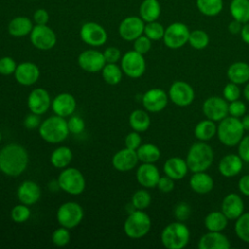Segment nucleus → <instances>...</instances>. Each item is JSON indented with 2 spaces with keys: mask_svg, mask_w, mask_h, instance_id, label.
I'll use <instances>...</instances> for the list:
<instances>
[{
  "mask_svg": "<svg viewBox=\"0 0 249 249\" xmlns=\"http://www.w3.org/2000/svg\"><path fill=\"white\" fill-rule=\"evenodd\" d=\"M191 215V207L188 203L186 202H179L175 208H174V216L175 218L180 221L183 222L185 220H187Z\"/></svg>",
  "mask_w": 249,
  "mask_h": 249,
  "instance_id": "obj_51",
  "label": "nucleus"
},
{
  "mask_svg": "<svg viewBox=\"0 0 249 249\" xmlns=\"http://www.w3.org/2000/svg\"><path fill=\"white\" fill-rule=\"evenodd\" d=\"M69 229L65 227L57 228L52 234V241L53 243L57 247L65 246L70 241V232L68 231Z\"/></svg>",
  "mask_w": 249,
  "mask_h": 249,
  "instance_id": "obj_45",
  "label": "nucleus"
},
{
  "mask_svg": "<svg viewBox=\"0 0 249 249\" xmlns=\"http://www.w3.org/2000/svg\"><path fill=\"white\" fill-rule=\"evenodd\" d=\"M217 133V125L214 121L209 119L202 120L196 124L194 129V134L199 141H208Z\"/></svg>",
  "mask_w": 249,
  "mask_h": 249,
  "instance_id": "obj_34",
  "label": "nucleus"
},
{
  "mask_svg": "<svg viewBox=\"0 0 249 249\" xmlns=\"http://www.w3.org/2000/svg\"><path fill=\"white\" fill-rule=\"evenodd\" d=\"M214 160V152L210 145L204 141L194 143L187 154L186 162L190 171H206Z\"/></svg>",
  "mask_w": 249,
  "mask_h": 249,
  "instance_id": "obj_2",
  "label": "nucleus"
},
{
  "mask_svg": "<svg viewBox=\"0 0 249 249\" xmlns=\"http://www.w3.org/2000/svg\"><path fill=\"white\" fill-rule=\"evenodd\" d=\"M221 211L229 220H236L244 213V202L241 196L235 193L227 195L222 200Z\"/></svg>",
  "mask_w": 249,
  "mask_h": 249,
  "instance_id": "obj_22",
  "label": "nucleus"
},
{
  "mask_svg": "<svg viewBox=\"0 0 249 249\" xmlns=\"http://www.w3.org/2000/svg\"><path fill=\"white\" fill-rule=\"evenodd\" d=\"M103 80L111 86L118 85L123 77V70L116 63H106L101 70Z\"/></svg>",
  "mask_w": 249,
  "mask_h": 249,
  "instance_id": "obj_39",
  "label": "nucleus"
},
{
  "mask_svg": "<svg viewBox=\"0 0 249 249\" xmlns=\"http://www.w3.org/2000/svg\"><path fill=\"white\" fill-rule=\"evenodd\" d=\"M188 170L189 168L186 160H183L179 157H171L166 160L163 164L164 174L174 181L183 179L187 175Z\"/></svg>",
  "mask_w": 249,
  "mask_h": 249,
  "instance_id": "obj_27",
  "label": "nucleus"
},
{
  "mask_svg": "<svg viewBox=\"0 0 249 249\" xmlns=\"http://www.w3.org/2000/svg\"><path fill=\"white\" fill-rule=\"evenodd\" d=\"M69 129L65 118L54 115L43 121L39 126V134L43 140L51 144H57L64 141Z\"/></svg>",
  "mask_w": 249,
  "mask_h": 249,
  "instance_id": "obj_3",
  "label": "nucleus"
},
{
  "mask_svg": "<svg viewBox=\"0 0 249 249\" xmlns=\"http://www.w3.org/2000/svg\"><path fill=\"white\" fill-rule=\"evenodd\" d=\"M234 231L239 239L249 243V212L241 214L235 220Z\"/></svg>",
  "mask_w": 249,
  "mask_h": 249,
  "instance_id": "obj_40",
  "label": "nucleus"
},
{
  "mask_svg": "<svg viewBox=\"0 0 249 249\" xmlns=\"http://www.w3.org/2000/svg\"><path fill=\"white\" fill-rule=\"evenodd\" d=\"M29 36L31 44L41 51L51 50L56 44V35L47 24H35Z\"/></svg>",
  "mask_w": 249,
  "mask_h": 249,
  "instance_id": "obj_11",
  "label": "nucleus"
},
{
  "mask_svg": "<svg viewBox=\"0 0 249 249\" xmlns=\"http://www.w3.org/2000/svg\"><path fill=\"white\" fill-rule=\"evenodd\" d=\"M41 124V119H40V115L34 114V113H30L29 115H27L24 118L23 121V125L28 128V129H35V128H39Z\"/></svg>",
  "mask_w": 249,
  "mask_h": 249,
  "instance_id": "obj_56",
  "label": "nucleus"
},
{
  "mask_svg": "<svg viewBox=\"0 0 249 249\" xmlns=\"http://www.w3.org/2000/svg\"><path fill=\"white\" fill-rule=\"evenodd\" d=\"M241 28H242V23L239 22L238 20H231L230 23H229V26H228V29L230 31L231 34H233V35H236V34H240V31H241Z\"/></svg>",
  "mask_w": 249,
  "mask_h": 249,
  "instance_id": "obj_59",
  "label": "nucleus"
},
{
  "mask_svg": "<svg viewBox=\"0 0 249 249\" xmlns=\"http://www.w3.org/2000/svg\"><path fill=\"white\" fill-rule=\"evenodd\" d=\"M168 93L161 89H151L142 96V104L148 112L158 113L162 111L168 102Z\"/></svg>",
  "mask_w": 249,
  "mask_h": 249,
  "instance_id": "obj_18",
  "label": "nucleus"
},
{
  "mask_svg": "<svg viewBox=\"0 0 249 249\" xmlns=\"http://www.w3.org/2000/svg\"><path fill=\"white\" fill-rule=\"evenodd\" d=\"M230 82L236 85L246 84L249 81V64L244 61H236L231 64L227 70Z\"/></svg>",
  "mask_w": 249,
  "mask_h": 249,
  "instance_id": "obj_30",
  "label": "nucleus"
},
{
  "mask_svg": "<svg viewBox=\"0 0 249 249\" xmlns=\"http://www.w3.org/2000/svg\"><path fill=\"white\" fill-rule=\"evenodd\" d=\"M129 124L131 128L137 132H144L146 131L150 124H151V119L148 113L144 110L137 109L131 112L129 119H128Z\"/></svg>",
  "mask_w": 249,
  "mask_h": 249,
  "instance_id": "obj_36",
  "label": "nucleus"
},
{
  "mask_svg": "<svg viewBox=\"0 0 249 249\" xmlns=\"http://www.w3.org/2000/svg\"><path fill=\"white\" fill-rule=\"evenodd\" d=\"M230 13L233 19L242 24L249 22V0H231Z\"/></svg>",
  "mask_w": 249,
  "mask_h": 249,
  "instance_id": "obj_35",
  "label": "nucleus"
},
{
  "mask_svg": "<svg viewBox=\"0 0 249 249\" xmlns=\"http://www.w3.org/2000/svg\"><path fill=\"white\" fill-rule=\"evenodd\" d=\"M229 219L222 211H212L204 218V226L209 231H222L228 226Z\"/></svg>",
  "mask_w": 249,
  "mask_h": 249,
  "instance_id": "obj_33",
  "label": "nucleus"
},
{
  "mask_svg": "<svg viewBox=\"0 0 249 249\" xmlns=\"http://www.w3.org/2000/svg\"><path fill=\"white\" fill-rule=\"evenodd\" d=\"M190 230L182 222H172L164 227L160 233V241L167 249H182L190 241Z\"/></svg>",
  "mask_w": 249,
  "mask_h": 249,
  "instance_id": "obj_4",
  "label": "nucleus"
},
{
  "mask_svg": "<svg viewBox=\"0 0 249 249\" xmlns=\"http://www.w3.org/2000/svg\"><path fill=\"white\" fill-rule=\"evenodd\" d=\"M138 156L135 150L124 148L118 151L112 158V164L115 169L125 172L133 169L138 163Z\"/></svg>",
  "mask_w": 249,
  "mask_h": 249,
  "instance_id": "obj_20",
  "label": "nucleus"
},
{
  "mask_svg": "<svg viewBox=\"0 0 249 249\" xmlns=\"http://www.w3.org/2000/svg\"><path fill=\"white\" fill-rule=\"evenodd\" d=\"M160 175L158 167L154 163L143 162L136 170L137 182L144 188L152 189L157 187Z\"/></svg>",
  "mask_w": 249,
  "mask_h": 249,
  "instance_id": "obj_21",
  "label": "nucleus"
},
{
  "mask_svg": "<svg viewBox=\"0 0 249 249\" xmlns=\"http://www.w3.org/2000/svg\"><path fill=\"white\" fill-rule=\"evenodd\" d=\"M145 21L140 17L130 16L124 18L119 25V34L125 41H134L144 34Z\"/></svg>",
  "mask_w": 249,
  "mask_h": 249,
  "instance_id": "obj_15",
  "label": "nucleus"
},
{
  "mask_svg": "<svg viewBox=\"0 0 249 249\" xmlns=\"http://www.w3.org/2000/svg\"><path fill=\"white\" fill-rule=\"evenodd\" d=\"M241 121L235 117H226L217 125V135L222 144L228 147L237 145L244 135Z\"/></svg>",
  "mask_w": 249,
  "mask_h": 249,
  "instance_id": "obj_5",
  "label": "nucleus"
},
{
  "mask_svg": "<svg viewBox=\"0 0 249 249\" xmlns=\"http://www.w3.org/2000/svg\"><path fill=\"white\" fill-rule=\"evenodd\" d=\"M238 156L244 162H249V135L243 136L238 143Z\"/></svg>",
  "mask_w": 249,
  "mask_h": 249,
  "instance_id": "obj_54",
  "label": "nucleus"
},
{
  "mask_svg": "<svg viewBox=\"0 0 249 249\" xmlns=\"http://www.w3.org/2000/svg\"><path fill=\"white\" fill-rule=\"evenodd\" d=\"M76 105V99L71 93L61 92L52 100L51 107L55 115L65 118L74 113Z\"/></svg>",
  "mask_w": 249,
  "mask_h": 249,
  "instance_id": "obj_23",
  "label": "nucleus"
},
{
  "mask_svg": "<svg viewBox=\"0 0 249 249\" xmlns=\"http://www.w3.org/2000/svg\"><path fill=\"white\" fill-rule=\"evenodd\" d=\"M138 160L146 163H154L160 158V151L159 147L152 143L141 144L136 150Z\"/></svg>",
  "mask_w": 249,
  "mask_h": 249,
  "instance_id": "obj_37",
  "label": "nucleus"
},
{
  "mask_svg": "<svg viewBox=\"0 0 249 249\" xmlns=\"http://www.w3.org/2000/svg\"><path fill=\"white\" fill-rule=\"evenodd\" d=\"M152 48V40L146 35H141L133 41V50L141 54L147 53Z\"/></svg>",
  "mask_w": 249,
  "mask_h": 249,
  "instance_id": "obj_47",
  "label": "nucleus"
},
{
  "mask_svg": "<svg viewBox=\"0 0 249 249\" xmlns=\"http://www.w3.org/2000/svg\"><path fill=\"white\" fill-rule=\"evenodd\" d=\"M188 43L195 50H203L209 44V36L205 31L201 29H196L190 32Z\"/></svg>",
  "mask_w": 249,
  "mask_h": 249,
  "instance_id": "obj_41",
  "label": "nucleus"
},
{
  "mask_svg": "<svg viewBox=\"0 0 249 249\" xmlns=\"http://www.w3.org/2000/svg\"><path fill=\"white\" fill-rule=\"evenodd\" d=\"M84 218L83 207L74 201L62 203L56 212V219L60 226L67 229L77 227Z\"/></svg>",
  "mask_w": 249,
  "mask_h": 249,
  "instance_id": "obj_8",
  "label": "nucleus"
},
{
  "mask_svg": "<svg viewBox=\"0 0 249 249\" xmlns=\"http://www.w3.org/2000/svg\"><path fill=\"white\" fill-rule=\"evenodd\" d=\"M158 189L161 193H169L174 189V180L168 176H160L157 184Z\"/></svg>",
  "mask_w": 249,
  "mask_h": 249,
  "instance_id": "obj_55",
  "label": "nucleus"
},
{
  "mask_svg": "<svg viewBox=\"0 0 249 249\" xmlns=\"http://www.w3.org/2000/svg\"><path fill=\"white\" fill-rule=\"evenodd\" d=\"M121 51L116 47H108L103 52V55L105 58L106 63H116L118 62L121 57Z\"/></svg>",
  "mask_w": 249,
  "mask_h": 249,
  "instance_id": "obj_53",
  "label": "nucleus"
},
{
  "mask_svg": "<svg viewBox=\"0 0 249 249\" xmlns=\"http://www.w3.org/2000/svg\"><path fill=\"white\" fill-rule=\"evenodd\" d=\"M151 201L152 197L150 193L144 189L136 191L131 197V203L136 209L139 210H144L147 208L151 204Z\"/></svg>",
  "mask_w": 249,
  "mask_h": 249,
  "instance_id": "obj_43",
  "label": "nucleus"
},
{
  "mask_svg": "<svg viewBox=\"0 0 249 249\" xmlns=\"http://www.w3.org/2000/svg\"><path fill=\"white\" fill-rule=\"evenodd\" d=\"M165 28L157 20L147 22L144 27V35L152 41H159L163 38Z\"/></svg>",
  "mask_w": 249,
  "mask_h": 249,
  "instance_id": "obj_42",
  "label": "nucleus"
},
{
  "mask_svg": "<svg viewBox=\"0 0 249 249\" xmlns=\"http://www.w3.org/2000/svg\"><path fill=\"white\" fill-rule=\"evenodd\" d=\"M2 137H3V135H2V133H1V131H0V142L2 141Z\"/></svg>",
  "mask_w": 249,
  "mask_h": 249,
  "instance_id": "obj_63",
  "label": "nucleus"
},
{
  "mask_svg": "<svg viewBox=\"0 0 249 249\" xmlns=\"http://www.w3.org/2000/svg\"><path fill=\"white\" fill-rule=\"evenodd\" d=\"M198 11L206 17H215L223 10V0H196Z\"/></svg>",
  "mask_w": 249,
  "mask_h": 249,
  "instance_id": "obj_38",
  "label": "nucleus"
},
{
  "mask_svg": "<svg viewBox=\"0 0 249 249\" xmlns=\"http://www.w3.org/2000/svg\"><path fill=\"white\" fill-rule=\"evenodd\" d=\"M160 4L158 0H144L139 7L140 18L145 22L155 21L160 15Z\"/></svg>",
  "mask_w": 249,
  "mask_h": 249,
  "instance_id": "obj_31",
  "label": "nucleus"
},
{
  "mask_svg": "<svg viewBox=\"0 0 249 249\" xmlns=\"http://www.w3.org/2000/svg\"><path fill=\"white\" fill-rule=\"evenodd\" d=\"M190 32L191 31L185 23L173 22L164 30L162 38L163 43L169 49H180L188 43Z\"/></svg>",
  "mask_w": 249,
  "mask_h": 249,
  "instance_id": "obj_9",
  "label": "nucleus"
},
{
  "mask_svg": "<svg viewBox=\"0 0 249 249\" xmlns=\"http://www.w3.org/2000/svg\"><path fill=\"white\" fill-rule=\"evenodd\" d=\"M33 26V22L30 18L19 16L10 20L8 24V32L13 37H24L30 34Z\"/></svg>",
  "mask_w": 249,
  "mask_h": 249,
  "instance_id": "obj_29",
  "label": "nucleus"
},
{
  "mask_svg": "<svg viewBox=\"0 0 249 249\" xmlns=\"http://www.w3.org/2000/svg\"><path fill=\"white\" fill-rule=\"evenodd\" d=\"M151 218L143 210L136 209L129 213L124 224V231L130 238H141L151 230Z\"/></svg>",
  "mask_w": 249,
  "mask_h": 249,
  "instance_id": "obj_6",
  "label": "nucleus"
},
{
  "mask_svg": "<svg viewBox=\"0 0 249 249\" xmlns=\"http://www.w3.org/2000/svg\"><path fill=\"white\" fill-rule=\"evenodd\" d=\"M240 94H241V90L238 85L232 82L228 83L223 89V96L228 102H231L239 99Z\"/></svg>",
  "mask_w": 249,
  "mask_h": 249,
  "instance_id": "obj_46",
  "label": "nucleus"
},
{
  "mask_svg": "<svg viewBox=\"0 0 249 249\" xmlns=\"http://www.w3.org/2000/svg\"><path fill=\"white\" fill-rule=\"evenodd\" d=\"M243 96L247 101H249V81L246 83V85L243 89Z\"/></svg>",
  "mask_w": 249,
  "mask_h": 249,
  "instance_id": "obj_62",
  "label": "nucleus"
},
{
  "mask_svg": "<svg viewBox=\"0 0 249 249\" xmlns=\"http://www.w3.org/2000/svg\"><path fill=\"white\" fill-rule=\"evenodd\" d=\"M238 190L239 192L246 196H249V174H246V175H243L239 181H238Z\"/></svg>",
  "mask_w": 249,
  "mask_h": 249,
  "instance_id": "obj_58",
  "label": "nucleus"
},
{
  "mask_svg": "<svg viewBox=\"0 0 249 249\" xmlns=\"http://www.w3.org/2000/svg\"><path fill=\"white\" fill-rule=\"evenodd\" d=\"M136 51L126 52L121 58V68L129 78H140L146 70V61L143 56Z\"/></svg>",
  "mask_w": 249,
  "mask_h": 249,
  "instance_id": "obj_10",
  "label": "nucleus"
},
{
  "mask_svg": "<svg viewBox=\"0 0 249 249\" xmlns=\"http://www.w3.org/2000/svg\"><path fill=\"white\" fill-rule=\"evenodd\" d=\"M73 159L72 150L67 146H60L54 149L51 155V163L56 168L67 167Z\"/></svg>",
  "mask_w": 249,
  "mask_h": 249,
  "instance_id": "obj_32",
  "label": "nucleus"
},
{
  "mask_svg": "<svg viewBox=\"0 0 249 249\" xmlns=\"http://www.w3.org/2000/svg\"><path fill=\"white\" fill-rule=\"evenodd\" d=\"M79 66L89 73H96L102 70L106 64L103 53L97 50H86L78 56Z\"/></svg>",
  "mask_w": 249,
  "mask_h": 249,
  "instance_id": "obj_16",
  "label": "nucleus"
},
{
  "mask_svg": "<svg viewBox=\"0 0 249 249\" xmlns=\"http://www.w3.org/2000/svg\"><path fill=\"white\" fill-rule=\"evenodd\" d=\"M17 63L11 56H3L0 58V74L8 76L14 74L17 68Z\"/></svg>",
  "mask_w": 249,
  "mask_h": 249,
  "instance_id": "obj_48",
  "label": "nucleus"
},
{
  "mask_svg": "<svg viewBox=\"0 0 249 249\" xmlns=\"http://www.w3.org/2000/svg\"><path fill=\"white\" fill-rule=\"evenodd\" d=\"M168 97L175 105L186 107L195 100V90L190 84L184 81H176L169 88Z\"/></svg>",
  "mask_w": 249,
  "mask_h": 249,
  "instance_id": "obj_12",
  "label": "nucleus"
},
{
  "mask_svg": "<svg viewBox=\"0 0 249 249\" xmlns=\"http://www.w3.org/2000/svg\"><path fill=\"white\" fill-rule=\"evenodd\" d=\"M30 209L28 205L21 203L13 207L11 210V218L16 223H23L27 221L30 217Z\"/></svg>",
  "mask_w": 249,
  "mask_h": 249,
  "instance_id": "obj_44",
  "label": "nucleus"
},
{
  "mask_svg": "<svg viewBox=\"0 0 249 249\" xmlns=\"http://www.w3.org/2000/svg\"><path fill=\"white\" fill-rule=\"evenodd\" d=\"M243 167V160L241 158L235 154H229L224 156L218 164V169L224 177L230 178L236 176L240 173Z\"/></svg>",
  "mask_w": 249,
  "mask_h": 249,
  "instance_id": "obj_25",
  "label": "nucleus"
},
{
  "mask_svg": "<svg viewBox=\"0 0 249 249\" xmlns=\"http://www.w3.org/2000/svg\"><path fill=\"white\" fill-rule=\"evenodd\" d=\"M240 121H241V124H242V126H243L244 130L249 131V114L244 115Z\"/></svg>",
  "mask_w": 249,
  "mask_h": 249,
  "instance_id": "obj_61",
  "label": "nucleus"
},
{
  "mask_svg": "<svg viewBox=\"0 0 249 249\" xmlns=\"http://www.w3.org/2000/svg\"><path fill=\"white\" fill-rule=\"evenodd\" d=\"M246 112V105L243 101L237 99L234 101L230 102L229 104V114L235 118H241L245 115Z\"/></svg>",
  "mask_w": 249,
  "mask_h": 249,
  "instance_id": "obj_50",
  "label": "nucleus"
},
{
  "mask_svg": "<svg viewBox=\"0 0 249 249\" xmlns=\"http://www.w3.org/2000/svg\"><path fill=\"white\" fill-rule=\"evenodd\" d=\"M141 136L139 132L133 130L132 132H129L125 138H124V145L126 148L131 149V150H137L138 147L141 145Z\"/></svg>",
  "mask_w": 249,
  "mask_h": 249,
  "instance_id": "obj_52",
  "label": "nucleus"
},
{
  "mask_svg": "<svg viewBox=\"0 0 249 249\" xmlns=\"http://www.w3.org/2000/svg\"><path fill=\"white\" fill-rule=\"evenodd\" d=\"M14 75L16 81L21 86H31L38 81L40 70L35 63L24 61L17 66Z\"/></svg>",
  "mask_w": 249,
  "mask_h": 249,
  "instance_id": "obj_19",
  "label": "nucleus"
},
{
  "mask_svg": "<svg viewBox=\"0 0 249 249\" xmlns=\"http://www.w3.org/2000/svg\"><path fill=\"white\" fill-rule=\"evenodd\" d=\"M57 185L67 194L78 196L84 192L86 180L79 169L75 167H65L58 175Z\"/></svg>",
  "mask_w": 249,
  "mask_h": 249,
  "instance_id": "obj_7",
  "label": "nucleus"
},
{
  "mask_svg": "<svg viewBox=\"0 0 249 249\" xmlns=\"http://www.w3.org/2000/svg\"><path fill=\"white\" fill-rule=\"evenodd\" d=\"M240 36H241V39L242 41L249 45V23H244L242 25V28H241V31H240Z\"/></svg>",
  "mask_w": 249,
  "mask_h": 249,
  "instance_id": "obj_60",
  "label": "nucleus"
},
{
  "mask_svg": "<svg viewBox=\"0 0 249 249\" xmlns=\"http://www.w3.org/2000/svg\"><path fill=\"white\" fill-rule=\"evenodd\" d=\"M67 125L69 132L73 134H80L85 129V122L79 116H72L67 121Z\"/></svg>",
  "mask_w": 249,
  "mask_h": 249,
  "instance_id": "obj_49",
  "label": "nucleus"
},
{
  "mask_svg": "<svg viewBox=\"0 0 249 249\" xmlns=\"http://www.w3.org/2000/svg\"><path fill=\"white\" fill-rule=\"evenodd\" d=\"M27 106L30 112L43 115L52 106V99L50 93L42 88H36L30 91L27 97Z\"/></svg>",
  "mask_w": 249,
  "mask_h": 249,
  "instance_id": "obj_17",
  "label": "nucleus"
},
{
  "mask_svg": "<svg viewBox=\"0 0 249 249\" xmlns=\"http://www.w3.org/2000/svg\"><path fill=\"white\" fill-rule=\"evenodd\" d=\"M49 18V13L45 9H38L33 14V20L36 24H47Z\"/></svg>",
  "mask_w": 249,
  "mask_h": 249,
  "instance_id": "obj_57",
  "label": "nucleus"
},
{
  "mask_svg": "<svg viewBox=\"0 0 249 249\" xmlns=\"http://www.w3.org/2000/svg\"><path fill=\"white\" fill-rule=\"evenodd\" d=\"M202 112L206 119L220 122L229 115L228 101L223 97L210 96L202 104Z\"/></svg>",
  "mask_w": 249,
  "mask_h": 249,
  "instance_id": "obj_14",
  "label": "nucleus"
},
{
  "mask_svg": "<svg viewBox=\"0 0 249 249\" xmlns=\"http://www.w3.org/2000/svg\"><path fill=\"white\" fill-rule=\"evenodd\" d=\"M28 164V153L17 143L7 144L0 150V170L12 177L23 173Z\"/></svg>",
  "mask_w": 249,
  "mask_h": 249,
  "instance_id": "obj_1",
  "label": "nucleus"
},
{
  "mask_svg": "<svg viewBox=\"0 0 249 249\" xmlns=\"http://www.w3.org/2000/svg\"><path fill=\"white\" fill-rule=\"evenodd\" d=\"M190 187L195 193L198 195H205L212 191L214 181L213 178L205 171L194 172L190 178Z\"/></svg>",
  "mask_w": 249,
  "mask_h": 249,
  "instance_id": "obj_28",
  "label": "nucleus"
},
{
  "mask_svg": "<svg viewBox=\"0 0 249 249\" xmlns=\"http://www.w3.org/2000/svg\"><path fill=\"white\" fill-rule=\"evenodd\" d=\"M80 37L84 43L92 47H100L107 41V32L105 28L97 22L89 21L82 25Z\"/></svg>",
  "mask_w": 249,
  "mask_h": 249,
  "instance_id": "obj_13",
  "label": "nucleus"
},
{
  "mask_svg": "<svg viewBox=\"0 0 249 249\" xmlns=\"http://www.w3.org/2000/svg\"><path fill=\"white\" fill-rule=\"evenodd\" d=\"M17 195L21 203L29 206L39 200L41 196V188L33 181H24L18 186Z\"/></svg>",
  "mask_w": 249,
  "mask_h": 249,
  "instance_id": "obj_26",
  "label": "nucleus"
},
{
  "mask_svg": "<svg viewBox=\"0 0 249 249\" xmlns=\"http://www.w3.org/2000/svg\"><path fill=\"white\" fill-rule=\"evenodd\" d=\"M199 249H229L231 241L222 231H209L204 233L198 240Z\"/></svg>",
  "mask_w": 249,
  "mask_h": 249,
  "instance_id": "obj_24",
  "label": "nucleus"
}]
</instances>
